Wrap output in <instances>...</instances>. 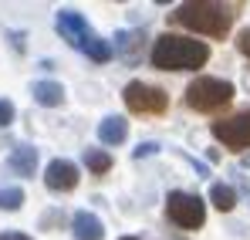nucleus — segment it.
Returning a JSON list of instances; mask_svg holds the SVG:
<instances>
[{"instance_id": "1", "label": "nucleus", "mask_w": 250, "mask_h": 240, "mask_svg": "<svg viewBox=\"0 0 250 240\" xmlns=\"http://www.w3.org/2000/svg\"><path fill=\"white\" fill-rule=\"evenodd\" d=\"M233 17H237V7L233 3H216V0H193V3H179L169 21L179 24V27H189L196 34H207V38H227L230 27H233Z\"/></svg>"}, {"instance_id": "2", "label": "nucleus", "mask_w": 250, "mask_h": 240, "mask_svg": "<svg viewBox=\"0 0 250 240\" xmlns=\"http://www.w3.org/2000/svg\"><path fill=\"white\" fill-rule=\"evenodd\" d=\"M209 61V47L203 41L179 38V34H163L152 44V65L163 71H196Z\"/></svg>"}, {"instance_id": "3", "label": "nucleus", "mask_w": 250, "mask_h": 240, "mask_svg": "<svg viewBox=\"0 0 250 240\" xmlns=\"http://www.w3.org/2000/svg\"><path fill=\"white\" fill-rule=\"evenodd\" d=\"M230 98H233V85L223 78H196L186 88V105L196 112H216L230 105Z\"/></svg>"}, {"instance_id": "4", "label": "nucleus", "mask_w": 250, "mask_h": 240, "mask_svg": "<svg viewBox=\"0 0 250 240\" xmlns=\"http://www.w3.org/2000/svg\"><path fill=\"white\" fill-rule=\"evenodd\" d=\"M122 98L128 105V112H139V115H159V112H166V105H169L166 91L156 88V85H146V81H128Z\"/></svg>"}, {"instance_id": "5", "label": "nucleus", "mask_w": 250, "mask_h": 240, "mask_svg": "<svg viewBox=\"0 0 250 240\" xmlns=\"http://www.w3.org/2000/svg\"><path fill=\"white\" fill-rule=\"evenodd\" d=\"M166 213H169V220L179 223L183 230H196V227H203V220H207V206H203V200H200L196 193H183V190L169 193Z\"/></svg>"}, {"instance_id": "6", "label": "nucleus", "mask_w": 250, "mask_h": 240, "mask_svg": "<svg viewBox=\"0 0 250 240\" xmlns=\"http://www.w3.org/2000/svg\"><path fill=\"white\" fill-rule=\"evenodd\" d=\"M213 135H216L223 146H230V149H247L250 146V109L230 115V119L213 122Z\"/></svg>"}, {"instance_id": "7", "label": "nucleus", "mask_w": 250, "mask_h": 240, "mask_svg": "<svg viewBox=\"0 0 250 240\" xmlns=\"http://www.w3.org/2000/svg\"><path fill=\"white\" fill-rule=\"evenodd\" d=\"M44 183H47V190H54V193H68V190H75V186H78V166H75V162H68V159L47 162Z\"/></svg>"}, {"instance_id": "8", "label": "nucleus", "mask_w": 250, "mask_h": 240, "mask_svg": "<svg viewBox=\"0 0 250 240\" xmlns=\"http://www.w3.org/2000/svg\"><path fill=\"white\" fill-rule=\"evenodd\" d=\"M58 34L68 41V44H75V47H82L84 41L91 38L88 21H84L78 10H61V14H58Z\"/></svg>"}, {"instance_id": "9", "label": "nucleus", "mask_w": 250, "mask_h": 240, "mask_svg": "<svg viewBox=\"0 0 250 240\" xmlns=\"http://www.w3.org/2000/svg\"><path fill=\"white\" fill-rule=\"evenodd\" d=\"M71 230H75V240H102L105 237V227H102V220L95 217V213H75V220H71Z\"/></svg>"}, {"instance_id": "10", "label": "nucleus", "mask_w": 250, "mask_h": 240, "mask_svg": "<svg viewBox=\"0 0 250 240\" xmlns=\"http://www.w3.org/2000/svg\"><path fill=\"white\" fill-rule=\"evenodd\" d=\"M7 166H10L17 176H34V169H38V149H31V146H17V149L10 153Z\"/></svg>"}, {"instance_id": "11", "label": "nucleus", "mask_w": 250, "mask_h": 240, "mask_svg": "<svg viewBox=\"0 0 250 240\" xmlns=\"http://www.w3.org/2000/svg\"><path fill=\"white\" fill-rule=\"evenodd\" d=\"M125 135H128V122L122 115H108V119L98 125V139L105 146H119V142H125Z\"/></svg>"}, {"instance_id": "12", "label": "nucleus", "mask_w": 250, "mask_h": 240, "mask_svg": "<svg viewBox=\"0 0 250 240\" xmlns=\"http://www.w3.org/2000/svg\"><path fill=\"white\" fill-rule=\"evenodd\" d=\"M34 102L38 105H47V109H54V105H61L64 102V88L58 85V81H34Z\"/></svg>"}, {"instance_id": "13", "label": "nucleus", "mask_w": 250, "mask_h": 240, "mask_svg": "<svg viewBox=\"0 0 250 240\" xmlns=\"http://www.w3.org/2000/svg\"><path fill=\"white\" fill-rule=\"evenodd\" d=\"M209 200H213V206H216L220 213H230V210L237 206V193H233V186H227V183H213Z\"/></svg>"}, {"instance_id": "14", "label": "nucleus", "mask_w": 250, "mask_h": 240, "mask_svg": "<svg viewBox=\"0 0 250 240\" xmlns=\"http://www.w3.org/2000/svg\"><path fill=\"white\" fill-rule=\"evenodd\" d=\"M82 51L91 58V61H108V58H112V44H108V41H102V38H95V34L82 44Z\"/></svg>"}, {"instance_id": "15", "label": "nucleus", "mask_w": 250, "mask_h": 240, "mask_svg": "<svg viewBox=\"0 0 250 240\" xmlns=\"http://www.w3.org/2000/svg\"><path fill=\"white\" fill-rule=\"evenodd\" d=\"M139 31H122L119 38H115V51L122 54V58H135V47H139Z\"/></svg>"}, {"instance_id": "16", "label": "nucleus", "mask_w": 250, "mask_h": 240, "mask_svg": "<svg viewBox=\"0 0 250 240\" xmlns=\"http://www.w3.org/2000/svg\"><path fill=\"white\" fill-rule=\"evenodd\" d=\"M84 166H88L91 173H108V169H112V156L102 153V149H88V153H84Z\"/></svg>"}, {"instance_id": "17", "label": "nucleus", "mask_w": 250, "mask_h": 240, "mask_svg": "<svg viewBox=\"0 0 250 240\" xmlns=\"http://www.w3.org/2000/svg\"><path fill=\"white\" fill-rule=\"evenodd\" d=\"M21 203H24L21 186H0V210H17Z\"/></svg>"}, {"instance_id": "18", "label": "nucleus", "mask_w": 250, "mask_h": 240, "mask_svg": "<svg viewBox=\"0 0 250 240\" xmlns=\"http://www.w3.org/2000/svg\"><path fill=\"white\" fill-rule=\"evenodd\" d=\"M10 122H14V105H10L7 98H0V129L10 125Z\"/></svg>"}, {"instance_id": "19", "label": "nucleus", "mask_w": 250, "mask_h": 240, "mask_svg": "<svg viewBox=\"0 0 250 240\" xmlns=\"http://www.w3.org/2000/svg\"><path fill=\"white\" fill-rule=\"evenodd\" d=\"M237 47H240V54H244V58L250 61V27L244 31V34H240V38H237Z\"/></svg>"}, {"instance_id": "20", "label": "nucleus", "mask_w": 250, "mask_h": 240, "mask_svg": "<svg viewBox=\"0 0 250 240\" xmlns=\"http://www.w3.org/2000/svg\"><path fill=\"white\" fill-rule=\"evenodd\" d=\"M156 149H159V146H156V142H142V146H139V149H135V159H142V156H152V153H156Z\"/></svg>"}, {"instance_id": "21", "label": "nucleus", "mask_w": 250, "mask_h": 240, "mask_svg": "<svg viewBox=\"0 0 250 240\" xmlns=\"http://www.w3.org/2000/svg\"><path fill=\"white\" fill-rule=\"evenodd\" d=\"M0 240H31V237H24V234H10V230H7V234H0Z\"/></svg>"}, {"instance_id": "22", "label": "nucleus", "mask_w": 250, "mask_h": 240, "mask_svg": "<svg viewBox=\"0 0 250 240\" xmlns=\"http://www.w3.org/2000/svg\"><path fill=\"white\" fill-rule=\"evenodd\" d=\"M244 166H250V156H244Z\"/></svg>"}, {"instance_id": "23", "label": "nucleus", "mask_w": 250, "mask_h": 240, "mask_svg": "<svg viewBox=\"0 0 250 240\" xmlns=\"http://www.w3.org/2000/svg\"><path fill=\"white\" fill-rule=\"evenodd\" d=\"M122 240H135V237H122Z\"/></svg>"}]
</instances>
